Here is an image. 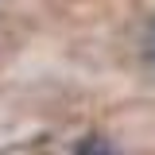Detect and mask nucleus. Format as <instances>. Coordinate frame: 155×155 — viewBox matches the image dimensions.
<instances>
[{
	"label": "nucleus",
	"mask_w": 155,
	"mask_h": 155,
	"mask_svg": "<svg viewBox=\"0 0 155 155\" xmlns=\"http://www.w3.org/2000/svg\"><path fill=\"white\" fill-rule=\"evenodd\" d=\"M74 155H116V147L105 140V136H85V140L74 147Z\"/></svg>",
	"instance_id": "obj_1"
}]
</instances>
